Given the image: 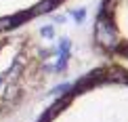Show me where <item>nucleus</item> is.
I'll return each mask as SVG.
<instances>
[{
    "label": "nucleus",
    "instance_id": "1",
    "mask_svg": "<svg viewBox=\"0 0 128 122\" xmlns=\"http://www.w3.org/2000/svg\"><path fill=\"white\" fill-rule=\"evenodd\" d=\"M34 122H128V65L101 61L57 95Z\"/></svg>",
    "mask_w": 128,
    "mask_h": 122
},
{
    "label": "nucleus",
    "instance_id": "2",
    "mask_svg": "<svg viewBox=\"0 0 128 122\" xmlns=\"http://www.w3.org/2000/svg\"><path fill=\"white\" fill-rule=\"evenodd\" d=\"M55 70V53L30 32L0 40V122L38 99Z\"/></svg>",
    "mask_w": 128,
    "mask_h": 122
},
{
    "label": "nucleus",
    "instance_id": "3",
    "mask_svg": "<svg viewBox=\"0 0 128 122\" xmlns=\"http://www.w3.org/2000/svg\"><path fill=\"white\" fill-rule=\"evenodd\" d=\"M90 42L103 61L128 65V0H101Z\"/></svg>",
    "mask_w": 128,
    "mask_h": 122
},
{
    "label": "nucleus",
    "instance_id": "4",
    "mask_svg": "<svg viewBox=\"0 0 128 122\" xmlns=\"http://www.w3.org/2000/svg\"><path fill=\"white\" fill-rule=\"evenodd\" d=\"M67 0H0V40L25 32V25L61 9Z\"/></svg>",
    "mask_w": 128,
    "mask_h": 122
}]
</instances>
